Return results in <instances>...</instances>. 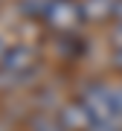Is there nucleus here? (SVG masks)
Masks as SVG:
<instances>
[{"mask_svg":"<svg viewBox=\"0 0 122 131\" xmlns=\"http://www.w3.org/2000/svg\"><path fill=\"white\" fill-rule=\"evenodd\" d=\"M84 18L81 15V3L79 0H50L47 6V15H44V24L55 32L67 35V32H76L79 20Z\"/></svg>","mask_w":122,"mask_h":131,"instance_id":"f257e3e1","label":"nucleus"},{"mask_svg":"<svg viewBox=\"0 0 122 131\" xmlns=\"http://www.w3.org/2000/svg\"><path fill=\"white\" fill-rule=\"evenodd\" d=\"M32 67H35V52L26 44H12L0 61V70L6 76H15V79H26L32 73Z\"/></svg>","mask_w":122,"mask_h":131,"instance_id":"f03ea898","label":"nucleus"},{"mask_svg":"<svg viewBox=\"0 0 122 131\" xmlns=\"http://www.w3.org/2000/svg\"><path fill=\"white\" fill-rule=\"evenodd\" d=\"M79 3H81V15L87 20H99L105 15H111L113 9V0H79Z\"/></svg>","mask_w":122,"mask_h":131,"instance_id":"7ed1b4c3","label":"nucleus"},{"mask_svg":"<svg viewBox=\"0 0 122 131\" xmlns=\"http://www.w3.org/2000/svg\"><path fill=\"white\" fill-rule=\"evenodd\" d=\"M58 50L64 52V56H81V52H84V41H81L79 32H67V35H61Z\"/></svg>","mask_w":122,"mask_h":131,"instance_id":"20e7f679","label":"nucleus"},{"mask_svg":"<svg viewBox=\"0 0 122 131\" xmlns=\"http://www.w3.org/2000/svg\"><path fill=\"white\" fill-rule=\"evenodd\" d=\"M47 6H50V0H20V12H23L26 18L32 15V18H41V20H44Z\"/></svg>","mask_w":122,"mask_h":131,"instance_id":"39448f33","label":"nucleus"},{"mask_svg":"<svg viewBox=\"0 0 122 131\" xmlns=\"http://www.w3.org/2000/svg\"><path fill=\"white\" fill-rule=\"evenodd\" d=\"M111 44H113V50H122V20H116L111 29Z\"/></svg>","mask_w":122,"mask_h":131,"instance_id":"423d86ee","label":"nucleus"},{"mask_svg":"<svg viewBox=\"0 0 122 131\" xmlns=\"http://www.w3.org/2000/svg\"><path fill=\"white\" fill-rule=\"evenodd\" d=\"M111 15L116 20H122V0H113V9H111Z\"/></svg>","mask_w":122,"mask_h":131,"instance_id":"0eeeda50","label":"nucleus"},{"mask_svg":"<svg viewBox=\"0 0 122 131\" xmlns=\"http://www.w3.org/2000/svg\"><path fill=\"white\" fill-rule=\"evenodd\" d=\"M113 67L122 70V50H113Z\"/></svg>","mask_w":122,"mask_h":131,"instance_id":"6e6552de","label":"nucleus"},{"mask_svg":"<svg viewBox=\"0 0 122 131\" xmlns=\"http://www.w3.org/2000/svg\"><path fill=\"white\" fill-rule=\"evenodd\" d=\"M6 50H9V44H6L3 38H0V61H3V56H6Z\"/></svg>","mask_w":122,"mask_h":131,"instance_id":"1a4fd4ad","label":"nucleus"}]
</instances>
